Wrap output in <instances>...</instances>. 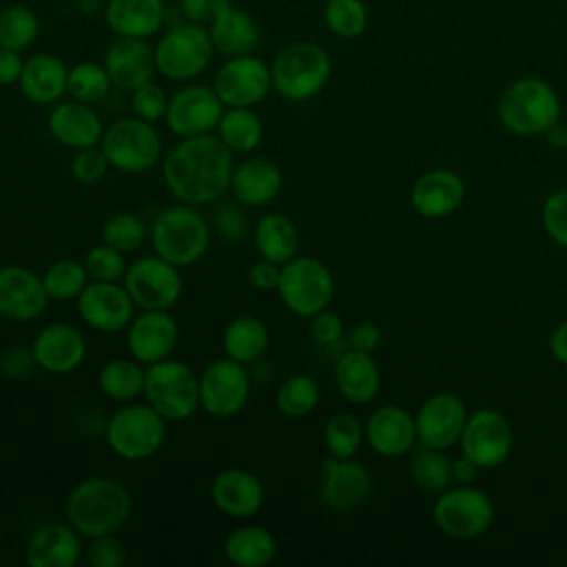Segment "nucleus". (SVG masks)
<instances>
[{"label": "nucleus", "instance_id": "f257e3e1", "mask_svg": "<svg viewBox=\"0 0 567 567\" xmlns=\"http://www.w3.org/2000/svg\"><path fill=\"white\" fill-rule=\"evenodd\" d=\"M233 151L219 135L206 133L182 137L162 159V177L168 193L190 206L217 202L228 188L235 171Z\"/></svg>", "mask_w": 567, "mask_h": 567}, {"label": "nucleus", "instance_id": "f03ea898", "mask_svg": "<svg viewBox=\"0 0 567 567\" xmlns=\"http://www.w3.org/2000/svg\"><path fill=\"white\" fill-rule=\"evenodd\" d=\"M133 512V498L124 483L113 476H86L66 496V523L82 538L115 534Z\"/></svg>", "mask_w": 567, "mask_h": 567}, {"label": "nucleus", "instance_id": "7ed1b4c3", "mask_svg": "<svg viewBox=\"0 0 567 567\" xmlns=\"http://www.w3.org/2000/svg\"><path fill=\"white\" fill-rule=\"evenodd\" d=\"M496 115L503 128L514 135H543L560 120V97L547 80L525 75L503 89Z\"/></svg>", "mask_w": 567, "mask_h": 567}, {"label": "nucleus", "instance_id": "20e7f679", "mask_svg": "<svg viewBox=\"0 0 567 567\" xmlns=\"http://www.w3.org/2000/svg\"><path fill=\"white\" fill-rule=\"evenodd\" d=\"M272 91L288 102H306L319 95L332 75L330 53L310 40H297L281 47L272 62Z\"/></svg>", "mask_w": 567, "mask_h": 567}, {"label": "nucleus", "instance_id": "39448f33", "mask_svg": "<svg viewBox=\"0 0 567 567\" xmlns=\"http://www.w3.org/2000/svg\"><path fill=\"white\" fill-rule=\"evenodd\" d=\"M210 224L197 206L173 204L157 213L151 224L148 237L153 252L168 259L177 268L197 264L210 246Z\"/></svg>", "mask_w": 567, "mask_h": 567}, {"label": "nucleus", "instance_id": "423d86ee", "mask_svg": "<svg viewBox=\"0 0 567 567\" xmlns=\"http://www.w3.org/2000/svg\"><path fill=\"white\" fill-rule=\"evenodd\" d=\"M166 419L148 403H124L104 427L111 452L124 461H146L155 456L166 441Z\"/></svg>", "mask_w": 567, "mask_h": 567}, {"label": "nucleus", "instance_id": "0eeeda50", "mask_svg": "<svg viewBox=\"0 0 567 567\" xmlns=\"http://www.w3.org/2000/svg\"><path fill=\"white\" fill-rule=\"evenodd\" d=\"M144 399L168 423L190 419L199 410V374L179 359L146 365Z\"/></svg>", "mask_w": 567, "mask_h": 567}, {"label": "nucleus", "instance_id": "6e6552de", "mask_svg": "<svg viewBox=\"0 0 567 567\" xmlns=\"http://www.w3.org/2000/svg\"><path fill=\"white\" fill-rule=\"evenodd\" d=\"M157 73L173 82H188L202 75L215 53L208 29L199 22L173 24L153 47Z\"/></svg>", "mask_w": 567, "mask_h": 567}, {"label": "nucleus", "instance_id": "1a4fd4ad", "mask_svg": "<svg viewBox=\"0 0 567 567\" xmlns=\"http://www.w3.org/2000/svg\"><path fill=\"white\" fill-rule=\"evenodd\" d=\"M277 295L292 315L310 319L330 306L334 295V279L321 259L297 255L281 266Z\"/></svg>", "mask_w": 567, "mask_h": 567}, {"label": "nucleus", "instance_id": "9d476101", "mask_svg": "<svg viewBox=\"0 0 567 567\" xmlns=\"http://www.w3.org/2000/svg\"><path fill=\"white\" fill-rule=\"evenodd\" d=\"M111 168L128 175L151 171L162 159V137L155 126L137 115L120 117L104 128L100 142Z\"/></svg>", "mask_w": 567, "mask_h": 567}, {"label": "nucleus", "instance_id": "9b49d317", "mask_svg": "<svg viewBox=\"0 0 567 567\" xmlns=\"http://www.w3.org/2000/svg\"><path fill=\"white\" fill-rule=\"evenodd\" d=\"M179 270L182 268L159 257L157 252L142 255L126 266L122 284L137 308L171 310L184 292V279Z\"/></svg>", "mask_w": 567, "mask_h": 567}, {"label": "nucleus", "instance_id": "f8f14e48", "mask_svg": "<svg viewBox=\"0 0 567 567\" xmlns=\"http://www.w3.org/2000/svg\"><path fill=\"white\" fill-rule=\"evenodd\" d=\"M432 516L445 536L470 540L489 529L494 520V503L478 487L456 485L439 494Z\"/></svg>", "mask_w": 567, "mask_h": 567}, {"label": "nucleus", "instance_id": "ddd939ff", "mask_svg": "<svg viewBox=\"0 0 567 567\" xmlns=\"http://www.w3.org/2000/svg\"><path fill=\"white\" fill-rule=\"evenodd\" d=\"M250 399V374L244 363L224 357L199 372V408L213 419L237 416Z\"/></svg>", "mask_w": 567, "mask_h": 567}, {"label": "nucleus", "instance_id": "4468645a", "mask_svg": "<svg viewBox=\"0 0 567 567\" xmlns=\"http://www.w3.org/2000/svg\"><path fill=\"white\" fill-rule=\"evenodd\" d=\"M213 89L224 102V106H257L272 91L270 64L261 58L246 53L226 58L217 69Z\"/></svg>", "mask_w": 567, "mask_h": 567}, {"label": "nucleus", "instance_id": "2eb2a0df", "mask_svg": "<svg viewBox=\"0 0 567 567\" xmlns=\"http://www.w3.org/2000/svg\"><path fill=\"white\" fill-rule=\"evenodd\" d=\"M224 109L213 86L184 84L168 97L164 122L177 137L206 135L217 128Z\"/></svg>", "mask_w": 567, "mask_h": 567}, {"label": "nucleus", "instance_id": "dca6fc26", "mask_svg": "<svg viewBox=\"0 0 567 567\" xmlns=\"http://www.w3.org/2000/svg\"><path fill=\"white\" fill-rule=\"evenodd\" d=\"M512 445L514 432L509 421L501 412L483 408L467 416L461 434V450L478 465V470H492L505 463Z\"/></svg>", "mask_w": 567, "mask_h": 567}, {"label": "nucleus", "instance_id": "f3484780", "mask_svg": "<svg viewBox=\"0 0 567 567\" xmlns=\"http://www.w3.org/2000/svg\"><path fill=\"white\" fill-rule=\"evenodd\" d=\"M80 319L95 332L113 334L126 330L135 317V301L124 284L117 281H89L75 299Z\"/></svg>", "mask_w": 567, "mask_h": 567}, {"label": "nucleus", "instance_id": "a211bd4d", "mask_svg": "<svg viewBox=\"0 0 567 567\" xmlns=\"http://www.w3.org/2000/svg\"><path fill=\"white\" fill-rule=\"evenodd\" d=\"M467 410L461 396L452 392H439L425 399L414 416L416 441L425 447L447 450L461 441L463 427L467 423Z\"/></svg>", "mask_w": 567, "mask_h": 567}, {"label": "nucleus", "instance_id": "6ab92c4d", "mask_svg": "<svg viewBox=\"0 0 567 567\" xmlns=\"http://www.w3.org/2000/svg\"><path fill=\"white\" fill-rule=\"evenodd\" d=\"M49 295L42 277L20 264L0 268V317L13 323H27L38 319L47 306Z\"/></svg>", "mask_w": 567, "mask_h": 567}, {"label": "nucleus", "instance_id": "aec40b11", "mask_svg": "<svg viewBox=\"0 0 567 567\" xmlns=\"http://www.w3.org/2000/svg\"><path fill=\"white\" fill-rule=\"evenodd\" d=\"M177 339L179 328L171 310H142L126 326V350L144 365L168 359Z\"/></svg>", "mask_w": 567, "mask_h": 567}, {"label": "nucleus", "instance_id": "412c9836", "mask_svg": "<svg viewBox=\"0 0 567 567\" xmlns=\"http://www.w3.org/2000/svg\"><path fill=\"white\" fill-rule=\"evenodd\" d=\"M35 365L49 374H69L86 357V339L73 323L53 321L40 328L31 341Z\"/></svg>", "mask_w": 567, "mask_h": 567}, {"label": "nucleus", "instance_id": "4be33fe9", "mask_svg": "<svg viewBox=\"0 0 567 567\" xmlns=\"http://www.w3.org/2000/svg\"><path fill=\"white\" fill-rule=\"evenodd\" d=\"M370 492V472L354 458L328 456L321 461V503L337 514L359 507Z\"/></svg>", "mask_w": 567, "mask_h": 567}, {"label": "nucleus", "instance_id": "5701e85b", "mask_svg": "<svg viewBox=\"0 0 567 567\" xmlns=\"http://www.w3.org/2000/svg\"><path fill=\"white\" fill-rule=\"evenodd\" d=\"M210 498L213 505L228 518L248 520L264 507L266 489L252 472L241 467H226L213 476Z\"/></svg>", "mask_w": 567, "mask_h": 567}, {"label": "nucleus", "instance_id": "b1692460", "mask_svg": "<svg viewBox=\"0 0 567 567\" xmlns=\"http://www.w3.org/2000/svg\"><path fill=\"white\" fill-rule=\"evenodd\" d=\"M104 69L113 82V86L122 91H135L137 86L153 80L157 66H155V53L153 47L146 44V40L137 38H117L109 44L104 53Z\"/></svg>", "mask_w": 567, "mask_h": 567}, {"label": "nucleus", "instance_id": "393cba45", "mask_svg": "<svg viewBox=\"0 0 567 567\" xmlns=\"http://www.w3.org/2000/svg\"><path fill=\"white\" fill-rule=\"evenodd\" d=\"M51 137L64 148H89L97 146L104 135L102 120L91 109V104L78 100H60L53 104L49 120H47Z\"/></svg>", "mask_w": 567, "mask_h": 567}, {"label": "nucleus", "instance_id": "a878e982", "mask_svg": "<svg viewBox=\"0 0 567 567\" xmlns=\"http://www.w3.org/2000/svg\"><path fill=\"white\" fill-rule=\"evenodd\" d=\"M363 430H365L368 445L377 454L388 456V458L405 454L408 450H412V445L416 441L414 416L394 403L377 408L368 416Z\"/></svg>", "mask_w": 567, "mask_h": 567}, {"label": "nucleus", "instance_id": "bb28decb", "mask_svg": "<svg viewBox=\"0 0 567 567\" xmlns=\"http://www.w3.org/2000/svg\"><path fill=\"white\" fill-rule=\"evenodd\" d=\"M82 554V536L69 523L40 525L27 540L29 567H73Z\"/></svg>", "mask_w": 567, "mask_h": 567}, {"label": "nucleus", "instance_id": "cd10ccee", "mask_svg": "<svg viewBox=\"0 0 567 567\" xmlns=\"http://www.w3.org/2000/svg\"><path fill=\"white\" fill-rule=\"evenodd\" d=\"M284 186L281 168L268 157H248L235 164L230 177V193L241 206H266L277 199Z\"/></svg>", "mask_w": 567, "mask_h": 567}, {"label": "nucleus", "instance_id": "c85d7f7f", "mask_svg": "<svg viewBox=\"0 0 567 567\" xmlns=\"http://www.w3.org/2000/svg\"><path fill=\"white\" fill-rule=\"evenodd\" d=\"M465 184L450 168H434L423 173L412 186V206L419 215L430 219H441L463 204Z\"/></svg>", "mask_w": 567, "mask_h": 567}, {"label": "nucleus", "instance_id": "c756f323", "mask_svg": "<svg viewBox=\"0 0 567 567\" xmlns=\"http://www.w3.org/2000/svg\"><path fill=\"white\" fill-rule=\"evenodd\" d=\"M208 35L215 53H221L224 58L252 53L261 38L257 20L248 11L235 7L230 0H226L208 22Z\"/></svg>", "mask_w": 567, "mask_h": 567}, {"label": "nucleus", "instance_id": "7c9ffc66", "mask_svg": "<svg viewBox=\"0 0 567 567\" xmlns=\"http://www.w3.org/2000/svg\"><path fill=\"white\" fill-rule=\"evenodd\" d=\"M69 66L53 53H35L24 60L18 82L20 93L40 106L58 104L66 93Z\"/></svg>", "mask_w": 567, "mask_h": 567}, {"label": "nucleus", "instance_id": "2f4dec72", "mask_svg": "<svg viewBox=\"0 0 567 567\" xmlns=\"http://www.w3.org/2000/svg\"><path fill=\"white\" fill-rule=\"evenodd\" d=\"M104 20L117 38L148 40L164 27L166 4L164 0H109Z\"/></svg>", "mask_w": 567, "mask_h": 567}, {"label": "nucleus", "instance_id": "473e14b6", "mask_svg": "<svg viewBox=\"0 0 567 567\" xmlns=\"http://www.w3.org/2000/svg\"><path fill=\"white\" fill-rule=\"evenodd\" d=\"M334 383L346 401L363 405L377 396L381 388V372L370 352L350 348L334 363Z\"/></svg>", "mask_w": 567, "mask_h": 567}, {"label": "nucleus", "instance_id": "72a5a7b5", "mask_svg": "<svg viewBox=\"0 0 567 567\" xmlns=\"http://www.w3.org/2000/svg\"><path fill=\"white\" fill-rule=\"evenodd\" d=\"M252 241L259 257L284 266L299 250V233L295 221L284 213H264L252 226Z\"/></svg>", "mask_w": 567, "mask_h": 567}, {"label": "nucleus", "instance_id": "f704fd0d", "mask_svg": "<svg viewBox=\"0 0 567 567\" xmlns=\"http://www.w3.org/2000/svg\"><path fill=\"white\" fill-rule=\"evenodd\" d=\"M270 343V330L257 315L233 317L221 332V348L226 357L248 365L264 357Z\"/></svg>", "mask_w": 567, "mask_h": 567}, {"label": "nucleus", "instance_id": "c9c22d12", "mask_svg": "<svg viewBox=\"0 0 567 567\" xmlns=\"http://www.w3.org/2000/svg\"><path fill=\"white\" fill-rule=\"evenodd\" d=\"M224 554L237 567H266L277 556V540L261 525H239L226 536Z\"/></svg>", "mask_w": 567, "mask_h": 567}, {"label": "nucleus", "instance_id": "e433bc0d", "mask_svg": "<svg viewBox=\"0 0 567 567\" xmlns=\"http://www.w3.org/2000/svg\"><path fill=\"white\" fill-rule=\"evenodd\" d=\"M146 365L137 359L117 357L106 361L97 372L100 392L115 403H131L140 394H144Z\"/></svg>", "mask_w": 567, "mask_h": 567}, {"label": "nucleus", "instance_id": "4c0bfd02", "mask_svg": "<svg viewBox=\"0 0 567 567\" xmlns=\"http://www.w3.org/2000/svg\"><path fill=\"white\" fill-rule=\"evenodd\" d=\"M215 131L233 153L244 155L252 153L264 140V122L250 106H226Z\"/></svg>", "mask_w": 567, "mask_h": 567}, {"label": "nucleus", "instance_id": "58836bf2", "mask_svg": "<svg viewBox=\"0 0 567 567\" xmlns=\"http://www.w3.org/2000/svg\"><path fill=\"white\" fill-rule=\"evenodd\" d=\"M319 383L310 374L297 372L279 383L275 405L288 419H303L319 405Z\"/></svg>", "mask_w": 567, "mask_h": 567}, {"label": "nucleus", "instance_id": "ea45409f", "mask_svg": "<svg viewBox=\"0 0 567 567\" xmlns=\"http://www.w3.org/2000/svg\"><path fill=\"white\" fill-rule=\"evenodd\" d=\"M40 35L38 13L27 4H7L0 9V47L27 51Z\"/></svg>", "mask_w": 567, "mask_h": 567}, {"label": "nucleus", "instance_id": "a19ab883", "mask_svg": "<svg viewBox=\"0 0 567 567\" xmlns=\"http://www.w3.org/2000/svg\"><path fill=\"white\" fill-rule=\"evenodd\" d=\"M51 301H75L89 284V272L78 259H58L42 275Z\"/></svg>", "mask_w": 567, "mask_h": 567}, {"label": "nucleus", "instance_id": "79ce46f5", "mask_svg": "<svg viewBox=\"0 0 567 567\" xmlns=\"http://www.w3.org/2000/svg\"><path fill=\"white\" fill-rule=\"evenodd\" d=\"M365 439L361 421L350 412L332 414L323 425V445L334 458H354Z\"/></svg>", "mask_w": 567, "mask_h": 567}, {"label": "nucleus", "instance_id": "37998d69", "mask_svg": "<svg viewBox=\"0 0 567 567\" xmlns=\"http://www.w3.org/2000/svg\"><path fill=\"white\" fill-rule=\"evenodd\" d=\"M113 82L104 69V64H97L93 60H82L69 69V82L66 93L84 104H97L106 97Z\"/></svg>", "mask_w": 567, "mask_h": 567}, {"label": "nucleus", "instance_id": "c03bdc74", "mask_svg": "<svg viewBox=\"0 0 567 567\" xmlns=\"http://www.w3.org/2000/svg\"><path fill=\"white\" fill-rule=\"evenodd\" d=\"M368 7L363 0H326L323 22L341 40H354L368 29Z\"/></svg>", "mask_w": 567, "mask_h": 567}, {"label": "nucleus", "instance_id": "a18cd8bd", "mask_svg": "<svg viewBox=\"0 0 567 567\" xmlns=\"http://www.w3.org/2000/svg\"><path fill=\"white\" fill-rule=\"evenodd\" d=\"M410 474H412V481L427 494H441L452 483L450 458L443 454V450H434L425 445L412 456Z\"/></svg>", "mask_w": 567, "mask_h": 567}, {"label": "nucleus", "instance_id": "49530a36", "mask_svg": "<svg viewBox=\"0 0 567 567\" xmlns=\"http://www.w3.org/2000/svg\"><path fill=\"white\" fill-rule=\"evenodd\" d=\"M148 239V226L135 213H115L102 226V241L120 252H137Z\"/></svg>", "mask_w": 567, "mask_h": 567}, {"label": "nucleus", "instance_id": "de8ad7c7", "mask_svg": "<svg viewBox=\"0 0 567 567\" xmlns=\"http://www.w3.org/2000/svg\"><path fill=\"white\" fill-rule=\"evenodd\" d=\"M82 264H84L91 281H120V279H124V272L128 266L124 259V252L115 250L113 246H109L104 241L100 246H93L84 255Z\"/></svg>", "mask_w": 567, "mask_h": 567}, {"label": "nucleus", "instance_id": "09e8293b", "mask_svg": "<svg viewBox=\"0 0 567 567\" xmlns=\"http://www.w3.org/2000/svg\"><path fill=\"white\" fill-rule=\"evenodd\" d=\"M168 97L166 91L155 84L153 80L137 86L135 91H131V106H133V113L151 124L164 120L166 115V109H168Z\"/></svg>", "mask_w": 567, "mask_h": 567}, {"label": "nucleus", "instance_id": "8fccbe9b", "mask_svg": "<svg viewBox=\"0 0 567 567\" xmlns=\"http://www.w3.org/2000/svg\"><path fill=\"white\" fill-rule=\"evenodd\" d=\"M109 168V157L104 155L100 144L75 151L71 159V177L78 184H97L102 177H106Z\"/></svg>", "mask_w": 567, "mask_h": 567}, {"label": "nucleus", "instance_id": "3c124183", "mask_svg": "<svg viewBox=\"0 0 567 567\" xmlns=\"http://www.w3.org/2000/svg\"><path fill=\"white\" fill-rule=\"evenodd\" d=\"M540 221L551 241L567 248V188L551 193L540 208Z\"/></svg>", "mask_w": 567, "mask_h": 567}, {"label": "nucleus", "instance_id": "603ef678", "mask_svg": "<svg viewBox=\"0 0 567 567\" xmlns=\"http://www.w3.org/2000/svg\"><path fill=\"white\" fill-rule=\"evenodd\" d=\"M210 228L221 235L226 241H239L248 235L250 226L246 219V213L241 210V204H219L213 213Z\"/></svg>", "mask_w": 567, "mask_h": 567}, {"label": "nucleus", "instance_id": "864d4df0", "mask_svg": "<svg viewBox=\"0 0 567 567\" xmlns=\"http://www.w3.org/2000/svg\"><path fill=\"white\" fill-rule=\"evenodd\" d=\"M86 560L91 567H122L126 563V551L113 534L91 538L86 547Z\"/></svg>", "mask_w": 567, "mask_h": 567}, {"label": "nucleus", "instance_id": "5fc2aeb1", "mask_svg": "<svg viewBox=\"0 0 567 567\" xmlns=\"http://www.w3.org/2000/svg\"><path fill=\"white\" fill-rule=\"evenodd\" d=\"M310 337L321 348H330V346L339 343L343 337L341 317L337 312H332L330 308L319 310L317 315L310 317Z\"/></svg>", "mask_w": 567, "mask_h": 567}, {"label": "nucleus", "instance_id": "6e6d98bb", "mask_svg": "<svg viewBox=\"0 0 567 567\" xmlns=\"http://www.w3.org/2000/svg\"><path fill=\"white\" fill-rule=\"evenodd\" d=\"M35 365V359H33V352L31 348H22V346H16V348H9L2 357H0V370L2 374L11 377V379H24L33 372Z\"/></svg>", "mask_w": 567, "mask_h": 567}, {"label": "nucleus", "instance_id": "4d7b16f0", "mask_svg": "<svg viewBox=\"0 0 567 567\" xmlns=\"http://www.w3.org/2000/svg\"><path fill=\"white\" fill-rule=\"evenodd\" d=\"M279 272H281V266L275 264V261H268V259H259L255 261L250 268H248V281L252 288L257 290H277V284H279Z\"/></svg>", "mask_w": 567, "mask_h": 567}, {"label": "nucleus", "instance_id": "13d9d810", "mask_svg": "<svg viewBox=\"0 0 567 567\" xmlns=\"http://www.w3.org/2000/svg\"><path fill=\"white\" fill-rule=\"evenodd\" d=\"M381 343V330L372 321H361L352 328L350 332V348L361 350V352H374Z\"/></svg>", "mask_w": 567, "mask_h": 567}, {"label": "nucleus", "instance_id": "bf43d9fd", "mask_svg": "<svg viewBox=\"0 0 567 567\" xmlns=\"http://www.w3.org/2000/svg\"><path fill=\"white\" fill-rule=\"evenodd\" d=\"M226 0H179V11L190 22H210Z\"/></svg>", "mask_w": 567, "mask_h": 567}, {"label": "nucleus", "instance_id": "052dcab7", "mask_svg": "<svg viewBox=\"0 0 567 567\" xmlns=\"http://www.w3.org/2000/svg\"><path fill=\"white\" fill-rule=\"evenodd\" d=\"M22 66H24V60L20 51L0 47V86L18 84L22 75Z\"/></svg>", "mask_w": 567, "mask_h": 567}, {"label": "nucleus", "instance_id": "680f3d73", "mask_svg": "<svg viewBox=\"0 0 567 567\" xmlns=\"http://www.w3.org/2000/svg\"><path fill=\"white\" fill-rule=\"evenodd\" d=\"M476 472H478V465L472 458H467L465 454L450 461L452 483H456V485H470L476 478Z\"/></svg>", "mask_w": 567, "mask_h": 567}, {"label": "nucleus", "instance_id": "e2e57ef3", "mask_svg": "<svg viewBox=\"0 0 567 567\" xmlns=\"http://www.w3.org/2000/svg\"><path fill=\"white\" fill-rule=\"evenodd\" d=\"M549 352L556 361L567 365V321H560L549 337Z\"/></svg>", "mask_w": 567, "mask_h": 567}, {"label": "nucleus", "instance_id": "0e129e2a", "mask_svg": "<svg viewBox=\"0 0 567 567\" xmlns=\"http://www.w3.org/2000/svg\"><path fill=\"white\" fill-rule=\"evenodd\" d=\"M545 140H547V144L551 146V148H556V151H565L567 148V124L565 122H554L545 133Z\"/></svg>", "mask_w": 567, "mask_h": 567}]
</instances>
